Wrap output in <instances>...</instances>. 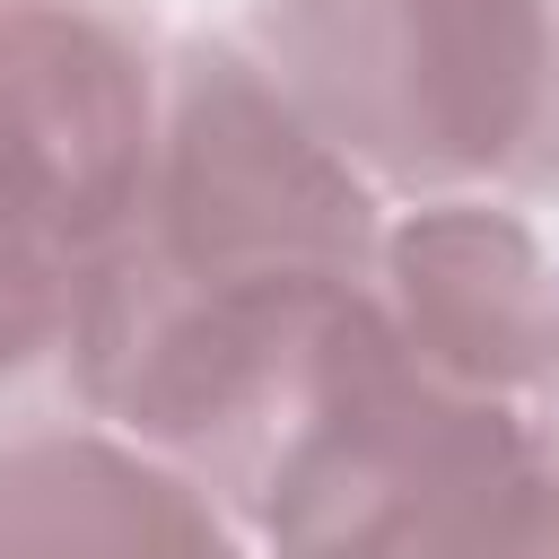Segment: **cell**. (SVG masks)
<instances>
[{"mask_svg":"<svg viewBox=\"0 0 559 559\" xmlns=\"http://www.w3.org/2000/svg\"><path fill=\"white\" fill-rule=\"evenodd\" d=\"M0 559H245V524L114 428L0 445Z\"/></svg>","mask_w":559,"mask_h":559,"instance_id":"obj_6","label":"cell"},{"mask_svg":"<svg viewBox=\"0 0 559 559\" xmlns=\"http://www.w3.org/2000/svg\"><path fill=\"white\" fill-rule=\"evenodd\" d=\"M428 559H559V445H533L507 463L445 533Z\"/></svg>","mask_w":559,"mask_h":559,"instance_id":"obj_8","label":"cell"},{"mask_svg":"<svg viewBox=\"0 0 559 559\" xmlns=\"http://www.w3.org/2000/svg\"><path fill=\"white\" fill-rule=\"evenodd\" d=\"M245 52L376 192L559 183V0H253Z\"/></svg>","mask_w":559,"mask_h":559,"instance_id":"obj_2","label":"cell"},{"mask_svg":"<svg viewBox=\"0 0 559 559\" xmlns=\"http://www.w3.org/2000/svg\"><path fill=\"white\" fill-rule=\"evenodd\" d=\"M166 105V52L96 0H0V192L79 236H122Z\"/></svg>","mask_w":559,"mask_h":559,"instance_id":"obj_4","label":"cell"},{"mask_svg":"<svg viewBox=\"0 0 559 559\" xmlns=\"http://www.w3.org/2000/svg\"><path fill=\"white\" fill-rule=\"evenodd\" d=\"M376 314L437 384L559 437V245L507 201H411L376 245Z\"/></svg>","mask_w":559,"mask_h":559,"instance_id":"obj_5","label":"cell"},{"mask_svg":"<svg viewBox=\"0 0 559 559\" xmlns=\"http://www.w3.org/2000/svg\"><path fill=\"white\" fill-rule=\"evenodd\" d=\"M533 445L559 437L437 384L384 314H367L236 498V524L262 559H428L437 533Z\"/></svg>","mask_w":559,"mask_h":559,"instance_id":"obj_3","label":"cell"},{"mask_svg":"<svg viewBox=\"0 0 559 559\" xmlns=\"http://www.w3.org/2000/svg\"><path fill=\"white\" fill-rule=\"evenodd\" d=\"M87 280L96 253L0 192V384H26L44 358H70Z\"/></svg>","mask_w":559,"mask_h":559,"instance_id":"obj_7","label":"cell"},{"mask_svg":"<svg viewBox=\"0 0 559 559\" xmlns=\"http://www.w3.org/2000/svg\"><path fill=\"white\" fill-rule=\"evenodd\" d=\"M376 245L384 192L245 44L192 35L166 52L157 148L79 297L70 376L114 437L236 515L280 428L376 314Z\"/></svg>","mask_w":559,"mask_h":559,"instance_id":"obj_1","label":"cell"}]
</instances>
